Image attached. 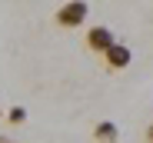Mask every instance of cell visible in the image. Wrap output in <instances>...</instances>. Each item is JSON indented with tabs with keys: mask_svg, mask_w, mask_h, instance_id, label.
Returning <instances> with one entry per match:
<instances>
[{
	"mask_svg": "<svg viewBox=\"0 0 153 143\" xmlns=\"http://www.w3.org/2000/svg\"><path fill=\"white\" fill-rule=\"evenodd\" d=\"M103 57H107V67L110 70H123V67H130V60H133V53H130L126 43H113Z\"/></svg>",
	"mask_w": 153,
	"mask_h": 143,
	"instance_id": "3957f363",
	"label": "cell"
},
{
	"mask_svg": "<svg viewBox=\"0 0 153 143\" xmlns=\"http://www.w3.org/2000/svg\"><path fill=\"white\" fill-rule=\"evenodd\" d=\"M93 136H97V143H117V123H113V120H103V123H97Z\"/></svg>",
	"mask_w": 153,
	"mask_h": 143,
	"instance_id": "277c9868",
	"label": "cell"
},
{
	"mask_svg": "<svg viewBox=\"0 0 153 143\" xmlns=\"http://www.w3.org/2000/svg\"><path fill=\"white\" fill-rule=\"evenodd\" d=\"M23 120H27V110H23V107H13V110H10V123H23Z\"/></svg>",
	"mask_w": 153,
	"mask_h": 143,
	"instance_id": "5b68a950",
	"label": "cell"
},
{
	"mask_svg": "<svg viewBox=\"0 0 153 143\" xmlns=\"http://www.w3.org/2000/svg\"><path fill=\"white\" fill-rule=\"evenodd\" d=\"M113 43H117V37H113V30H110V27H90V33H87V47H90V50L107 53Z\"/></svg>",
	"mask_w": 153,
	"mask_h": 143,
	"instance_id": "7a4b0ae2",
	"label": "cell"
},
{
	"mask_svg": "<svg viewBox=\"0 0 153 143\" xmlns=\"http://www.w3.org/2000/svg\"><path fill=\"white\" fill-rule=\"evenodd\" d=\"M146 140H150V143H153V123H150V130H146Z\"/></svg>",
	"mask_w": 153,
	"mask_h": 143,
	"instance_id": "8992f818",
	"label": "cell"
},
{
	"mask_svg": "<svg viewBox=\"0 0 153 143\" xmlns=\"http://www.w3.org/2000/svg\"><path fill=\"white\" fill-rule=\"evenodd\" d=\"M87 13H90V7L83 4V0H73V4H63L57 10V23L60 27H80V23L87 20Z\"/></svg>",
	"mask_w": 153,
	"mask_h": 143,
	"instance_id": "6da1fadb",
	"label": "cell"
}]
</instances>
